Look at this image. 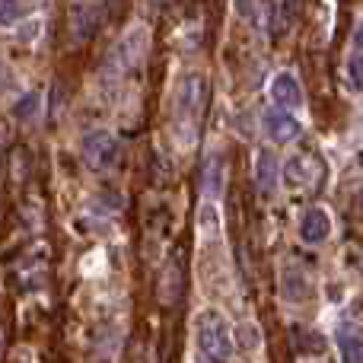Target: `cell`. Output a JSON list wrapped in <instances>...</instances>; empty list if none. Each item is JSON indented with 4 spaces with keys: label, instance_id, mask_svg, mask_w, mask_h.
I'll return each instance as SVG.
<instances>
[{
    "label": "cell",
    "instance_id": "6da1fadb",
    "mask_svg": "<svg viewBox=\"0 0 363 363\" xmlns=\"http://www.w3.org/2000/svg\"><path fill=\"white\" fill-rule=\"evenodd\" d=\"M194 335H198V347L207 360L226 363L233 357V335H230V325H226V319L220 313L204 309V313L194 319Z\"/></svg>",
    "mask_w": 363,
    "mask_h": 363
},
{
    "label": "cell",
    "instance_id": "7a4b0ae2",
    "mask_svg": "<svg viewBox=\"0 0 363 363\" xmlns=\"http://www.w3.org/2000/svg\"><path fill=\"white\" fill-rule=\"evenodd\" d=\"M83 163L89 166V169H112L115 163H118V140H115L112 131H106V128H96V131H89L86 138H83Z\"/></svg>",
    "mask_w": 363,
    "mask_h": 363
},
{
    "label": "cell",
    "instance_id": "3957f363",
    "mask_svg": "<svg viewBox=\"0 0 363 363\" xmlns=\"http://www.w3.org/2000/svg\"><path fill=\"white\" fill-rule=\"evenodd\" d=\"M332 236V217L322 207H309L300 220V239L306 245H319Z\"/></svg>",
    "mask_w": 363,
    "mask_h": 363
},
{
    "label": "cell",
    "instance_id": "277c9868",
    "mask_svg": "<svg viewBox=\"0 0 363 363\" xmlns=\"http://www.w3.org/2000/svg\"><path fill=\"white\" fill-rule=\"evenodd\" d=\"M262 121H264V134H268L274 144H290V140L300 134V121H296L294 115L281 112V108H268Z\"/></svg>",
    "mask_w": 363,
    "mask_h": 363
},
{
    "label": "cell",
    "instance_id": "5b68a950",
    "mask_svg": "<svg viewBox=\"0 0 363 363\" xmlns=\"http://www.w3.org/2000/svg\"><path fill=\"white\" fill-rule=\"evenodd\" d=\"M271 99H274V106L284 108H300L303 106V89L300 83H296L294 74H277L274 80H271Z\"/></svg>",
    "mask_w": 363,
    "mask_h": 363
},
{
    "label": "cell",
    "instance_id": "8992f818",
    "mask_svg": "<svg viewBox=\"0 0 363 363\" xmlns=\"http://www.w3.org/2000/svg\"><path fill=\"white\" fill-rule=\"evenodd\" d=\"M335 341H338L341 363H363V332H360L357 325H351V322L338 325V335H335Z\"/></svg>",
    "mask_w": 363,
    "mask_h": 363
},
{
    "label": "cell",
    "instance_id": "52a82bcc",
    "mask_svg": "<svg viewBox=\"0 0 363 363\" xmlns=\"http://www.w3.org/2000/svg\"><path fill=\"white\" fill-rule=\"evenodd\" d=\"M70 16H74V35L80 38V42H86V38H93L96 29H99L102 6H96V4H77V6H70Z\"/></svg>",
    "mask_w": 363,
    "mask_h": 363
},
{
    "label": "cell",
    "instance_id": "ba28073f",
    "mask_svg": "<svg viewBox=\"0 0 363 363\" xmlns=\"http://www.w3.org/2000/svg\"><path fill=\"white\" fill-rule=\"evenodd\" d=\"M290 341H294L296 354H303V357H315V354L325 351V338L315 335L309 325H290Z\"/></svg>",
    "mask_w": 363,
    "mask_h": 363
},
{
    "label": "cell",
    "instance_id": "9c48e42d",
    "mask_svg": "<svg viewBox=\"0 0 363 363\" xmlns=\"http://www.w3.org/2000/svg\"><path fill=\"white\" fill-rule=\"evenodd\" d=\"M144 45H147V32H144V29L128 32V38L118 45V55L125 57L128 67H134V64H138L140 57H144Z\"/></svg>",
    "mask_w": 363,
    "mask_h": 363
},
{
    "label": "cell",
    "instance_id": "30bf717a",
    "mask_svg": "<svg viewBox=\"0 0 363 363\" xmlns=\"http://www.w3.org/2000/svg\"><path fill=\"white\" fill-rule=\"evenodd\" d=\"M204 191L211 194V198H220V191H223V160L220 157H211L204 166Z\"/></svg>",
    "mask_w": 363,
    "mask_h": 363
},
{
    "label": "cell",
    "instance_id": "8fae6325",
    "mask_svg": "<svg viewBox=\"0 0 363 363\" xmlns=\"http://www.w3.org/2000/svg\"><path fill=\"white\" fill-rule=\"evenodd\" d=\"M38 112H42V96L38 93H26L23 99L13 102V118L19 121H35Z\"/></svg>",
    "mask_w": 363,
    "mask_h": 363
},
{
    "label": "cell",
    "instance_id": "7c38bea8",
    "mask_svg": "<svg viewBox=\"0 0 363 363\" xmlns=\"http://www.w3.org/2000/svg\"><path fill=\"white\" fill-rule=\"evenodd\" d=\"M258 188L262 191H271L274 188V182H277V163H274V157L271 153H258Z\"/></svg>",
    "mask_w": 363,
    "mask_h": 363
},
{
    "label": "cell",
    "instance_id": "4fadbf2b",
    "mask_svg": "<svg viewBox=\"0 0 363 363\" xmlns=\"http://www.w3.org/2000/svg\"><path fill=\"white\" fill-rule=\"evenodd\" d=\"M29 13H35V6H29V4H0V26H4V29L19 26Z\"/></svg>",
    "mask_w": 363,
    "mask_h": 363
},
{
    "label": "cell",
    "instance_id": "5bb4252c",
    "mask_svg": "<svg viewBox=\"0 0 363 363\" xmlns=\"http://www.w3.org/2000/svg\"><path fill=\"white\" fill-rule=\"evenodd\" d=\"M347 83L351 89H363V55L347 57Z\"/></svg>",
    "mask_w": 363,
    "mask_h": 363
},
{
    "label": "cell",
    "instance_id": "9a60e30c",
    "mask_svg": "<svg viewBox=\"0 0 363 363\" xmlns=\"http://www.w3.org/2000/svg\"><path fill=\"white\" fill-rule=\"evenodd\" d=\"M236 338H239V345H245V347H258V328L255 325H239V332H236Z\"/></svg>",
    "mask_w": 363,
    "mask_h": 363
},
{
    "label": "cell",
    "instance_id": "2e32d148",
    "mask_svg": "<svg viewBox=\"0 0 363 363\" xmlns=\"http://www.w3.org/2000/svg\"><path fill=\"white\" fill-rule=\"evenodd\" d=\"M354 42H357V48H363V23L357 26V32H354Z\"/></svg>",
    "mask_w": 363,
    "mask_h": 363
},
{
    "label": "cell",
    "instance_id": "e0dca14e",
    "mask_svg": "<svg viewBox=\"0 0 363 363\" xmlns=\"http://www.w3.org/2000/svg\"><path fill=\"white\" fill-rule=\"evenodd\" d=\"M0 345H4V338H0Z\"/></svg>",
    "mask_w": 363,
    "mask_h": 363
}]
</instances>
